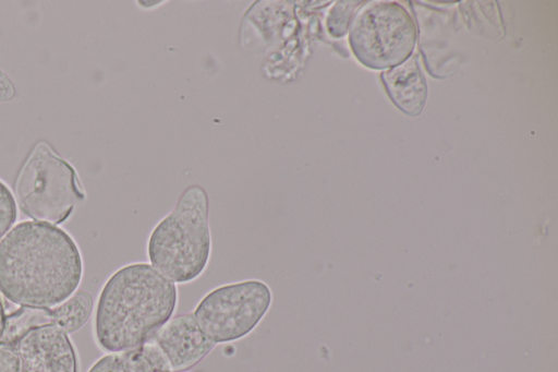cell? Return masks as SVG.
<instances>
[{
  "instance_id": "1",
  "label": "cell",
  "mask_w": 558,
  "mask_h": 372,
  "mask_svg": "<svg viewBox=\"0 0 558 372\" xmlns=\"http://www.w3.org/2000/svg\"><path fill=\"white\" fill-rule=\"evenodd\" d=\"M83 273L78 245L54 225L24 220L0 240V293L21 307L59 305L77 291Z\"/></svg>"
},
{
  "instance_id": "2",
  "label": "cell",
  "mask_w": 558,
  "mask_h": 372,
  "mask_svg": "<svg viewBox=\"0 0 558 372\" xmlns=\"http://www.w3.org/2000/svg\"><path fill=\"white\" fill-rule=\"evenodd\" d=\"M178 298L177 284L148 262L121 266L109 276L97 298V344L108 352L145 345L174 315Z\"/></svg>"
},
{
  "instance_id": "3",
  "label": "cell",
  "mask_w": 558,
  "mask_h": 372,
  "mask_svg": "<svg viewBox=\"0 0 558 372\" xmlns=\"http://www.w3.org/2000/svg\"><path fill=\"white\" fill-rule=\"evenodd\" d=\"M211 255L209 200L197 184L183 190L174 207L153 228L148 263L174 284H189L206 271Z\"/></svg>"
},
{
  "instance_id": "4",
  "label": "cell",
  "mask_w": 558,
  "mask_h": 372,
  "mask_svg": "<svg viewBox=\"0 0 558 372\" xmlns=\"http://www.w3.org/2000/svg\"><path fill=\"white\" fill-rule=\"evenodd\" d=\"M15 202L35 221L63 223L85 192L72 165L39 142L23 164L14 184Z\"/></svg>"
},
{
  "instance_id": "5",
  "label": "cell",
  "mask_w": 558,
  "mask_h": 372,
  "mask_svg": "<svg viewBox=\"0 0 558 372\" xmlns=\"http://www.w3.org/2000/svg\"><path fill=\"white\" fill-rule=\"evenodd\" d=\"M416 34V25L402 5L392 1H369L353 14L349 44L364 67L386 71L411 57Z\"/></svg>"
},
{
  "instance_id": "6",
  "label": "cell",
  "mask_w": 558,
  "mask_h": 372,
  "mask_svg": "<svg viewBox=\"0 0 558 372\" xmlns=\"http://www.w3.org/2000/svg\"><path fill=\"white\" fill-rule=\"evenodd\" d=\"M271 304L269 285L250 278L211 289L192 313L203 333L217 345L239 340L252 333Z\"/></svg>"
},
{
  "instance_id": "7",
  "label": "cell",
  "mask_w": 558,
  "mask_h": 372,
  "mask_svg": "<svg viewBox=\"0 0 558 372\" xmlns=\"http://www.w3.org/2000/svg\"><path fill=\"white\" fill-rule=\"evenodd\" d=\"M93 308V297L84 290L53 308L21 307L5 315L0 343L14 346L25 333L45 325L59 326L66 333L75 332L88 321Z\"/></svg>"
},
{
  "instance_id": "8",
  "label": "cell",
  "mask_w": 558,
  "mask_h": 372,
  "mask_svg": "<svg viewBox=\"0 0 558 372\" xmlns=\"http://www.w3.org/2000/svg\"><path fill=\"white\" fill-rule=\"evenodd\" d=\"M13 347L19 356V372H77L73 344L59 326L32 328Z\"/></svg>"
},
{
  "instance_id": "9",
  "label": "cell",
  "mask_w": 558,
  "mask_h": 372,
  "mask_svg": "<svg viewBox=\"0 0 558 372\" xmlns=\"http://www.w3.org/2000/svg\"><path fill=\"white\" fill-rule=\"evenodd\" d=\"M150 343L171 372L192 369L216 346L203 333L192 312L174 314Z\"/></svg>"
},
{
  "instance_id": "10",
  "label": "cell",
  "mask_w": 558,
  "mask_h": 372,
  "mask_svg": "<svg viewBox=\"0 0 558 372\" xmlns=\"http://www.w3.org/2000/svg\"><path fill=\"white\" fill-rule=\"evenodd\" d=\"M387 95L403 113H421L427 97V84L415 56L380 74Z\"/></svg>"
},
{
  "instance_id": "11",
  "label": "cell",
  "mask_w": 558,
  "mask_h": 372,
  "mask_svg": "<svg viewBox=\"0 0 558 372\" xmlns=\"http://www.w3.org/2000/svg\"><path fill=\"white\" fill-rule=\"evenodd\" d=\"M87 372H171L148 341L130 350L109 352L99 358Z\"/></svg>"
},
{
  "instance_id": "12",
  "label": "cell",
  "mask_w": 558,
  "mask_h": 372,
  "mask_svg": "<svg viewBox=\"0 0 558 372\" xmlns=\"http://www.w3.org/2000/svg\"><path fill=\"white\" fill-rule=\"evenodd\" d=\"M359 3L360 2L356 1H341L332 8L327 20V27L330 35L342 37L347 34L350 24L349 21Z\"/></svg>"
},
{
  "instance_id": "13",
  "label": "cell",
  "mask_w": 558,
  "mask_h": 372,
  "mask_svg": "<svg viewBox=\"0 0 558 372\" xmlns=\"http://www.w3.org/2000/svg\"><path fill=\"white\" fill-rule=\"evenodd\" d=\"M16 216L15 197L8 185L0 180V240L12 228Z\"/></svg>"
},
{
  "instance_id": "14",
  "label": "cell",
  "mask_w": 558,
  "mask_h": 372,
  "mask_svg": "<svg viewBox=\"0 0 558 372\" xmlns=\"http://www.w3.org/2000/svg\"><path fill=\"white\" fill-rule=\"evenodd\" d=\"M19 356L13 346L0 343V372H19Z\"/></svg>"
},
{
  "instance_id": "15",
  "label": "cell",
  "mask_w": 558,
  "mask_h": 372,
  "mask_svg": "<svg viewBox=\"0 0 558 372\" xmlns=\"http://www.w3.org/2000/svg\"><path fill=\"white\" fill-rule=\"evenodd\" d=\"M16 96V89L12 80L0 70V103L12 100Z\"/></svg>"
},
{
  "instance_id": "16",
  "label": "cell",
  "mask_w": 558,
  "mask_h": 372,
  "mask_svg": "<svg viewBox=\"0 0 558 372\" xmlns=\"http://www.w3.org/2000/svg\"><path fill=\"white\" fill-rule=\"evenodd\" d=\"M4 320H5L4 308L0 300V335H1L3 326H4Z\"/></svg>"
}]
</instances>
